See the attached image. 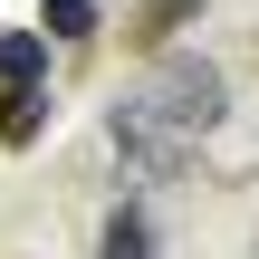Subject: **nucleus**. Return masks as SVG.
Here are the masks:
<instances>
[{"mask_svg": "<svg viewBox=\"0 0 259 259\" xmlns=\"http://www.w3.org/2000/svg\"><path fill=\"white\" fill-rule=\"evenodd\" d=\"M135 106H144L163 135L202 144V135L231 115V87H221V67H211V58H154V77L135 87Z\"/></svg>", "mask_w": 259, "mask_h": 259, "instance_id": "nucleus-1", "label": "nucleus"}, {"mask_svg": "<svg viewBox=\"0 0 259 259\" xmlns=\"http://www.w3.org/2000/svg\"><path fill=\"white\" fill-rule=\"evenodd\" d=\"M106 144H115V163H125V173H144V183L192 173V144H183V135H163L135 96H115V106H106Z\"/></svg>", "mask_w": 259, "mask_h": 259, "instance_id": "nucleus-2", "label": "nucleus"}, {"mask_svg": "<svg viewBox=\"0 0 259 259\" xmlns=\"http://www.w3.org/2000/svg\"><path fill=\"white\" fill-rule=\"evenodd\" d=\"M38 125H48V77H10V87H0V144H10V154L38 144Z\"/></svg>", "mask_w": 259, "mask_h": 259, "instance_id": "nucleus-3", "label": "nucleus"}, {"mask_svg": "<svg viewBox=\"0 0 259 259\" xmlns=\"http://www.w3.org/2000/svg\"><path fill=\"white\" fill-rule=\"evenodd\" d=\"M183 19H202V0H144V10H135V48H163Z\"/></svg>", "mask_w": 259, "mask_h": 259, "instance_id": "nucleus-4", "label": "nucleus"}, {"mask_svg": "<svg viewBox=\"0 0 259 259\" xmlns=\"http://www.w3.org/2000/svg\"><path fill=\"white\" fill-rule=\"evenodd\" d=\"M10 77H48V38H38V29H10V38H0V87H10Z\"/></svg>", "mask_w": 259, "mask_h": 259, "instance_id": "nucleus-5", "label": "nucleus"}, {"mask_svg": "<svg viewBox=\"0 0 259 259\" xmlns=\"http://www.w3.org/2000/svg\"><path fill=\"white\" fill-rule=\"evenodd\" d=\"M106 259H154V221H144L135 202H125V211L106 221Z\"/></svg>", "mask_w": 259, "mask_h": 259, "instance_id": "nucleus-6", "label": "nucleus"}, {"mask_svg": "<svg viewBox=\"0 0 259 259\" xmlns=\"http://www.w3.org/2000/svg\"><path fill=\"white\" fill-rule=\"evenodd\" d=\"M48 38H96V0H38Z\"/></svg>", "mask_w": 259, "mask_h": 259, "instance_id": "nucleus-7", "label": "nucleus"}]
</instances>
